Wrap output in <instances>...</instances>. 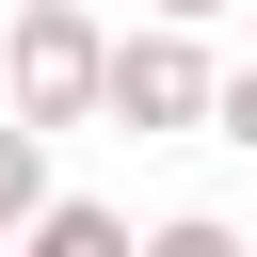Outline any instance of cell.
Returning <instances> with one entry per match:
<instances>
[{
  "label": "cell",
  "instance_id": "cell-7",
  "mask_svg": "<svg viewBox=\"0 0 257 257\" xmlns=\"http://www.w3.org/2000/svg\"><path fill=\"white\" fill-rule=\"evenodd\" d=\"M209 16H241V0H145V32H209Z\"/></svg>",
  "mask_w": 257,
  "mask_h": 257
},
{
  "label": "cell",
  "instance_id": "cell-9",
  "mask_svg": "<svg viewBox=\"0 0 257 257\" xmlns=\"http://www.w3.org/2000/svg\"><path fill=\"white\" fill-rule=\"evenodd\" d=\"M241 16H257V0H241Z\"/></svg>",
  "mask_w": 257,
  "mask_h": 257
},
{
  "label": "cell",
  "instance_id": "cell-1",
  "mask_svg": "<svg viewBox=\"0 0 257 257\" xmlns=\"http://www.w3.org/2000/svg\"><path fill=\"white\" fill-rule=\"evenodd\" d=\"M0 112H16V128H80V112H112V32H96L80 0H32V16L0 32Z\"/></svg>",
  "mask_w": 257,
  "mask_h": 257
},
{
  "label": "cell",
  "instance_id": "cell-2",
  "mask_svg": "<svg viewBox=\"0 0 257 257\" xmlns=\"http://www.w3.org/2000/svg\"><path fill=\"white\" fill-rule=\"evenodd\" d=\"M209 96H225V64L193 32H112V128H209Z\"/></svg>",
  "mask_w": 257,
  "mask_h": 257
},
{
  "label": "cell",
  "instance_id": "cell-3",
  "mask_svg": "<svg viewBox=\"0 0 257 257\" xmlns=\"http://www.w3.org/2000/svg\"><path fill=\"white\" fill-rule=\"evenodd\" d=\"M32 225H48V128H16V112H0V257H16Z\"/></svg>",
  "mask_w": 257,
  "mask_h": 257
},
{
  "label": "cell",
  "instance_id": "cell-8",
  "mask_svg": "<svg viewBox=\"0 0 257 257\" xmlns=\"http://www.w3.org/2000/svg\"><path fill=\"white\" fill-rule=\"evenodd\" d=\"M0 16H32V0H0Z\"/></svg>",
  "mask_w": 257,
  "mask_h": 257
},
{
  "label": "cell",
  "instance_id": "cell-6",
  "mask_svg": "<svg viewBox=\"0 0 257 257\" xmlns=\"http://www.w3.org/2000/svg\"><path fill=\"white\" fill-rule=\"evenodd\" d=\"M209 145H241V161H257V64H225V96H209Z\"/></svg>",
  "mask_w": 257,
  "mask_h": 257
},
{
  "label": "cell",
  "instance_id": "cell-4",
  "mask_svg": "<svg viewBox=\"0 0 257 257\" xmlns=\"http://www.w3.org/2000/svg\"><path fill=\"white\" fill-rule=\"evenodd\" d=\"M16 257H128V209H96V193H48V225H32Z\"/></svg>",
  "mask_w": 257,
  "mask_h": 257
},
{
  "label": "cell",
  "instance_id": "cell-5",
  "mask_svg": "<svg viewBox=\"0 0 257 257\" xmlns=\"http://www.w3.org/2000/svg\"><path fill=\"white\" fill-rule=\"evenodd\" d=\"M128 257H257V241H241V225H225V209H161V225H145V241H128Z\"/></svg>",
  "mask_w": 257,
  "mask_h": 257
}]
</instances>
